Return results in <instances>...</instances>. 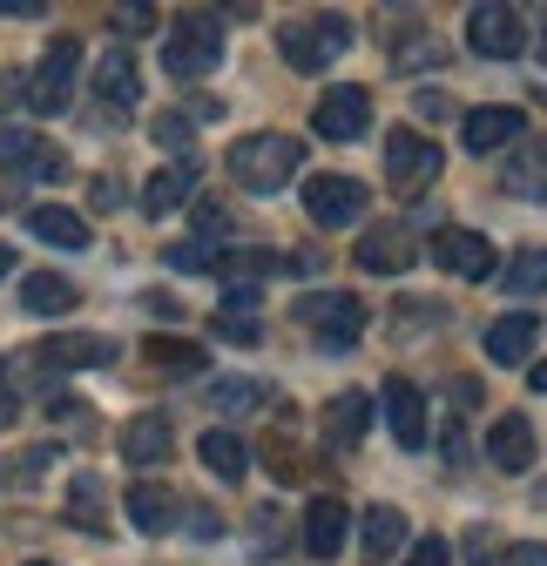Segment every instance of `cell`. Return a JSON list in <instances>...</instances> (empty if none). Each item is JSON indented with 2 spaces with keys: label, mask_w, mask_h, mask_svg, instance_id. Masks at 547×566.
Returning <instances> with one entry per match:
<instances>
[{
  "label": "cell",
  "mask_w": 547,
  "mask_h": 566,
  "mask_svg": "<svg viewBox=\"0 0 547 566\" xmlns=\"http://www.w3.org/2000/svg\"><path fill=\"white\" fill-rule=\"evenodd\" d=\"M196 459L210 465L217 479H244V465H250V452L230 439V432H203V446H196Z\"/></svg>",
  "instance_id": "obj_30"
},
{
  "label": "cell",
  "mask_w": 547,
  "mask_h": 566,
  "mask_svg": "<svg viewBox=\"0 0 547 566\" xmlns=\"http://www.w3.org/2000/svg\"><path fill=\"white\" fill-rule=\"evenodd\" d=\"M365 432H372V398H365V391H338V398L324 405V439H331L338 452H359Z\"/></svg>",
  "instance_id": "obj_14"
},
{
  "label": "cell",
  "mask_w": 547,
  "mask_h": 566,
  "mask_svg": "<svg viewBox=\"0 0 547 566\" xmlns=\"http://www.w3.org/2000/svg\"><path fill=\"white\" fill-rule=\"evenodd\" d=\"M534 391H547V365H534Z\"/></svg>",
  "instance_id": "obj_49"
},
{
  "label": "cell",
  "mask_w": 547,
  "mask_h": 566,
  "mask_svg": "<svg viewBox=\"0 0 547 566\" xmlns=\"http://www.w3.org/2000/svg\"><path fill=\"white\" fill-rule=\"evenodd\" d=\"M156 142L163 149H189V122L183 115H156Z\"/></svg>",
  "instance_id": "obj_39"
},
{
  "label": "cell",
  "mask_w": 547,
  "mask_h": 566,
  "mask_svg": "<svg viewBox=\"0 0 547 566\" xmlns=\"http://www.w3.org/2000/svg\"><path fill=\"white\" fill-rule=\"evenodd\" d=\"M95 95L109 102V108H128L135 102V61L115 48V54H102V67H95Z\"/></svg>",
  "instance_id": "obj_27"
},
{
  "label": "cell",
  "mask_w": 547,
  "mask_h": 566,
  "mask_svg": "<svg viewBox=\"0 0 547 566\" xmlns=\"http://www.w3.org/2000/svg\"><path fill=\"white\" fill-rule=\"evenodd\" d=\"M210 405L217 411H250V405H264V385L257 378H224V385H210Z\"/></svg>",
  "instance_id": "obj_32"
},
{
  "label": "cell",
  "mask_w": 547,
  "mask_h": 566,
  "mask_svg": "<svg viewBox=\"0 0 547 566\" xmlns=\"http://www.w3.org/2000/svg\"><path fill=\"white\" fill-rule=\"evenodd\" d=\"M440 452H446V465H466V432H446V446H440Z\"/></svg>",
  "instance_id": "obj_47"
},
{
  "label": "cell",
  "mask_w": 547,
  "mask_h": 566,
  "mask_svg": "<svg viewBox=\"0 0 547 566\" xmlns=\"http://www.w3.org/2000/svg\"><path fill=\"white\" fill-rule=\"evenodd\" d=\"M28 566H48V559H28Z\"/></svg>",
  "instance_id": "obj_52"
},
{
  "label": "cell",
  "mask_w": 547,
  "mask_h": 566,
  "mask_svg": "<svg viewBox=\"0 0 547 566\" xmlns=\"http://www.w3.org/2000/svg\"><path fill=\"white\" fill-rule=\"evenodd\" d=\"M540 61H547V34H540Z\"/></svg>",
  "instance_id": "obj_51"
},
{
  "label": "cell",
  "mask_w": 547,
  "mask_h": 566,
  "mask_svg": "<svg viewBox=\"0 0 547 566\" xmlns=\"http://www.w3.org/2000/svg\"><path fill=\"white\" fill-rule=\"evenodd\" d=\"M8 270H14V250H0V276H8Z\"/></svg>",
  "instance_id": "obj_50"
},
{
  "label": "cell",
  "mask_w": 547,
  "mask_h": 566,
  "mask_svg": "<svg viewBox=\"0 0 547 566\" xmlns=\"http://www.w3.org/2000/svg\"><path fill=\"white\" fill-rule=\"evenodd\" d=\"M169 520H176V492H169V485H156V479L128 485V526H135V533H163Z\"/></svg>",
  "instance_id": "obj_23"
},
{
  "label": "cell",
  "mask_w": 547,
  "mask_h": 566,
  "mask_svg": "<svg viewBox=\"0 0 547 566\" xmlns=\"http://www.w3.org/2000/svg\"><path fill=\"white\" fill-rule=\"evenodd\" d=\"M507 189L527 196V202H547V149H540V142H520V156L507 169Z\"/></svg>",
  "instance_id": "obj_26"
},
{
  "label": "cell",
  "mask_w": 547,
  "mask_h": 566,
  "mask_svg": "<svg viewBox=\"0 0 547 566\" xmlns=\"http://www.w3.org/2000/svg\"><path fill=\"white\" fill-rule=\"evenodd\" d=\"M385 176L399 189H426L440 176V142H426L420 128H392L385 135Z\"/></svg>",
  "instance_id": "obj_8"
},
{
  "label": "cell",
  "mask_w": 547,
  "mask_h": 566,
  "mask_svg": "<svg viewBox=\"0 0 547 566\" xmlns=\"http://www.w3.org/2000/svg\"><path fill=\"white\" fill-rule=\"evenodd\" d=\"M68 513H75V526H89V533H102V479H75V506H68Z\"/></svg>",
  "instance_id": "obj_33"
},
{
  "label": "cell",
  "mask_w": 547,
  "mask_h": 566,
  "mask_svg": "<svg viewBox=\"0 0 547 566\" xmlns=\"http://www.w3.org/2000/svg\"><path fill=\"white\" fill-rule=\"evenodd\" d=\"M54 465V446H34V452H21L14 459V485H41V472Z\"/></svg>",
  "instance_id": "obj_36"
},
{
  "label": "cell",
  "mask_w": 547,
  "mask_h": 566,
  "mask_svg": "<svg viewBox=\"0 0 547 566\" xmlns=\"http://www.w3.org/2000/svg\"><path fill=\"white\" fill-rule=\"evenodd\" d=\"M507 566H547V546H534V539H527V546H514V553H507Z\"/></svg>",
  "instance_id": "obj_45"
},
{
  "label": "cell",
  "mask_w": 547,
  "mask_h": 566,
  "mask_svg": "<svg viewBox=\"0 0 547 566\" xmlns=\"http://www.w3.org/2000/svg\"><path fill=\"white\" fill-rule=\"evenodd\" d=\"M345 526H352V513L338 506V500H311V506H305V553H311V559H338Z\"/></svg>",
  "instance_id": "obj_17"
},
{
  "label": "cell",
  "mask_w": 547,
  "mask_h": 566,
  "mask_svg": "<svg viewBox=\"0 0 547 566\" xmlns=\"http://www.w3.org/2000/svg\"><path fill=\"white\" fill-rule=\"evenodd\" d=\"M143 311H156V317H183V304H176L169 291H143Z\"/></svg>",
  "instance_id": "obj_44"
},
{
  "label": "cell",
  "mask_w": 547,
  "mask_h": 566,
  "mask_svg": "<svg viewBox=\"0 0 547 566\" xmlns=\"http://www.w3.org/2000/svg\"><path fill=\"white\" fill-rule=\"evenodd\" d=\"M169 270H183V276H189V270H217V250L203 243V237H196V243H176V250H169Z\"/></svg>",
  "instance_id": "obj_35"
},
{
  "label": "cell",
  "mask_w": 547,
  "mask_h": 566,
  "mask_svg": "<svg viewBox=\"0 0 547 566\" xmlns=\"http://www.w3.org/2000/svg\"><path fill=\"white\" fill-rule=\"evenodd\" d=\"M311 128H318V142H359L372 128V95L365 88H324Z\"/></svg>",
  "instance_id": "obj_10"
},
{
  "label": "cell",
  "mask_w": 547,
  "mask_h": 566,
  "mask_svg": "<svg viewBox=\"0 0 547 566\" xmlns=\"http://www.w3.org/2000/svg\"><path fill=\"white\" fill-rule=\"evenodd\" d=\"M189 533H196V539H217V533H224V520H217L210 506H196V513H189Z\"/></svg>",
  "instance_id": "obj_42"
},
{
  "label": "cell",
  "mask_w": 547,
  "mask_h": 566,
  "mask_svg": "<svg viewBox=\"0 0 547 566\" xmlns=\"http://www.w3.org/2000/svg\"><path fill=\"white\" fill-rule=\"evenodd\" d=\"M278 48H285V61L298 67V75H318V67H331L338 54L352 48V21H345V14L298 21V28H285V34H278Z\"/></svg>",
  "instance_id": "obj_2"
},
{
  "label": "cell",
  "mask_w": 547,
  "mask_h": 566,
  "mask_svg": "<svg viewBox=\"0 0 547 566\" xmlns=\"http://www.w3.org/2000/svg\"><path fill=\"white\" fill-rule=\"evenodd\" d=\"M217 337H230V344H257V337H264V324H257V317H230V311H224V317H217Z\"/></svg>",
  "instance_id": "obj_37"
},
{
  "label": "cell",
  "mask_w": 547,
  "mask_h": 566,
  "mask_svg": "<svg viewBox=\"0 0 547 566\" xmlns=\"http://www.w3.org/2000/svg\"><path fill=\"white\" fill-rule=\"evenodd\" d=\"M534 344H540V317H534V311H514V317H500V324L487 331V358H494V365H520Z\"/></svg>",
  "instance_id": "obj_20"
},
{
  "label": "cell",
  "mask_w": 547,
  "mask_h": 566,
  "mask_svg": "<svg viewBox=\"0 0 547 566\" xmlns=\"http://www.w3.org/2000/svg\"><path fill=\"white\" fill-rule=\"evenodd\" d=\"M217 270H224L230 283H257V276H270V270H285V256H270V250H230V256H217Z\"/></svg>",
  "instance_id": "obj_31"
},
{
  "label": "cell",
  "mask_w": 547,
  "mask_h": 566,
  "mask_svg": "<svg viewBox=\"0 0 547 566\" xmlns=\"http://www.w3.org/2000/svg\"><path fill=\"white\" fill-rule=\"evenodd\" d=\"M534 452H540V439H534V424H527V418H500V424H494L487 459H494L500 472H527V465H534Z\"/></svg>",
  "instance_id": "obj_21"
},
{
  "label": "cell",
  "mask_w": 547,
  "mask_h": 566,
  "mask_svg": "<svg viewBox=\"0 0 547 566\" xmlns=\"http://www.w3.org/2000/svg\"><path fill=\"white\" fill-rule=\"evenodd\" d=\"M359 263L379 270V276H399L405 263H413V230H405V223H372L359 237Z\"/></svg>",
  "instance_id": "obj_15"
},
{
  "label": "cell",
  "mask_w": 547,
  "mask_h": 566,
  "mask_svg": "<svg viewBox=\"0 0 547 566\" xmlns=\"http://www.w3.org/2000/svg\"><path fill=\"white\" fill-rule=\"evenodd\" d=\"M264 452H270V472H278V479H285V485H291V479H298V472H305V465H298V452H291V446H285V439H270V446H264Z\"/></svg>",
  "instance_id": "obj_38"
},
{
  "label": "cell",
  "mask_w": 547,
  "mask_h": 566,
  "mask_svg": "<svg viewBox=\"0 0 547 566\" xmlns=\"http://www.w3.org/2000/svg\"><path fill=\"white\" fill-rule=\"evenodd\" d=\"M507 297L520 304V297H547V250H520L514 263H507Z\"/></svg>",
  "instance_id": "obj_29"
},
{
  "label": "cell",
  "mask_w": 547,
  "mask_h": 566,
  "mask_svg": "<svg viewBox=\"0 0 547 566\" xmlns=\"http://www.w3.org/2000/svg\"><path fill=\"white\" fill-rule=\"evenodd\" d=\"M405 566H453V559H446V539H420Z\"/></svg>",
  "instance_id": "obj_40"
},
{
  "label": "cell",
  "mask_w": 547,
  "mask_h": 566,
  "mask_svg": "<svg viewBox=\"0 0 547 566\" xmlns=\"http://www.w3.org/2000/svg\"><path fill=\"white\" fill-rule=\"evenodd\" d=\"M75 67H82V41H75V34L48 41L41 67L28 75V108H34V115H61L68 95H75Z\"/></svg>",
  "instance_id": "obj_4"
},
{
  "label": "cell",
  "mask_w": 547,
  "mask_h": 566,
  "mask_svg": "<svg viewBox=\"0 0 547 566\" xmlns=\"http://www.w3.org/2000/svg\"><path fill=\"white\" fill-rule=\"evenodd\" d=\"M446 61V48H433V41H399L392 48V67H440Z\"/></svg>",
  "instance_id": "obj_34"
},
{
  "label": "cell",
  "mask_w": 547,
  "mask_h": 566,
  "mask_svg": "<svg viewBox=\"0 0 547 566\" xmlns=\"http://www.w3.org/2000/svg\"><path fill=\"white\" fill-rule=\"evenodd\" d=\"M196 223H203V230H230V217H224L217 202H203V209H196Z\"/></svg>",
  "instance_id": "obj_46"
},
{
  "label": "cell",
  "mask_w": 547,
  "mask_h": 566,
  "mask_svg": "<svg viewBox=\"0 0 547 566\" xmlns=\"http://www.w3.org/2000/svg\"><path fill=\"white\" fill-rule=\"evenodd\" d=\"M0 163L21 169V176H61V156L48 149L41 135H28V128H0Z\"/></svg>",
  "instance_id": "obj_19"
},
{
  "label": "cell",
  "mask_w": 547,
  "mask_h": 566,
  "mask_svg": "<svg viewBox=\"0 0 547 566\" xmlns=\"http://www.w3.org/2000/svg\"><path fill=\"white\" fill-rule=\"evenodd\" d=\"M446 398L466 411V405H481V385H473V378H446Z\"/></svg>",
  "instance_id": "obj_43"
},
{
  "label": "cell",
  "mask_w": 547,
  "mask_h": 566,
  "mask_svg": "<svg viewBox=\"0 0 547 566\" xmlns=\"http://www.w3.org/2000/svg\"><path fill=\"white\" fill-rule=\"evenodd\" d=\"M169 446H176V432H169L163 411H143V418L122 424V459H128V465H163Z\"/></svg>",
  "instance_id": "obj_16"
},
{
  "label": "cell",
  "mask_w": 547,
  "mask_h": 566,
  "mask_svg": "<svg viewBox=\"0 0 547 566\" xmlns=\"http://www.w3.org/2000/svg\"><path fill=\"white\" fill-rule=\"evenodd\" d=\"M305 169V142L298 135H250V142H237L230 149V182L237 189H250V196H278L291 176Z\"/></svg>",
  "instance_id": "obj_1"
},
{
  "label": "cell",
  "mask_w": 547,
  "mask_h": 566,
  "mask_svg": "<svg viewBox=\"0 0 547 566\" xmlns=\"http://www.w3.org/2000/svg\"><path fill=\"white\" fill-rule=\"evenodd\" d=\"M196 189V163H176V169H156L143 182V217H169V209H183Z\"/></svg>",
  "instance_id": "obj_22"
},
{
  "label": "cell",
  "mask_w": 547,
  "mask_h": 566,
  "mask_svg": "<svg viewBox=\"0 0 547 566\" xmlns=\"http://www.w3.org/2000/svg\"><path fill=\"white\" fill-rule=\"evenodd\" d=\"M379 405H385L392 439H399L405 452H420V446H426V398H420V385H413V378H385Z\"/></svg>",
  "instance_id": "obj_12"
},
{
  "label": "cell",
  "mask_w": 547,
  "mask_h": 566,
  "mask_svg": "<svg viewBox=\"0 0 547 566\" xmlns=\"http://www.w3.org/2000/svg\"><path fill=\"white\" fill-rule=\"evenodd\" d=\"M28 358H34V378H41V371H95V365L122 358V350H115V337H89V331H75V337H48V344H34Z\"/></svg>",
  "instance_id": "obj_9"
},
{
  "label": "cell",
  "mask_w": 547,
  "mask_h": 566,
  "mask_svg": "<svg viewBox=\"0 0 547 566\" xmlns=\"http://www.w3.org/2000/svg\"><path fill=\"white\" fill-rule=\"evenodd\" d=\"M28 230H34L41 243H54V250H89V223L75 217V209L41 202V209H28Z\"/></svg>",
  "instance_id": "obj_24"
},
{
  "label": "cell",
  "mask_w": 547,
  "mask_h": 566,
  "mask_svg": "<svg viewBox=\"0 0 547 566\" xmlns=\"http://www.w3.org/2000/svg\"><path fill=\"white\" fill-rule=\"evenodd\" d=\"M143 358L156 371H203V344H189V337H143Z\"/></svg>",
  "instance_id": "obj_28"
},
{
  "label": "cell",
  "mask_w": 547,
  "mask_h": 566,
  "mask_svg": "<svg viewBox=\"0 0 547 566\" xmlns=\"http://www.w3.org/2000/svg\"><path fill=\"white\" fill-rule=\"evenodd\" d=\"M224 61V34H217V14H189L169 48H163V67H169V82H203L210 67Z\"/></svg>",
  "instance_id": "obj_3"
},
{
  "label": "cell",
  "mask_w": 547,
  "mask_h": 566,
  "mask_svg": "<svg viewBox=\"0 0 547 566\" xmlns=\"http://www.w3.org/2000/svg\"><path fill=\"white\" fill-rule=\"evenodd\" d=\"M8 411H14V391H8V371H0V424H8Z\"/></svg>",
  "instance_id": "obj_48"
},
{
  "label": "cell",
  "mask_w": 547,
  "mask_h": 566,
  "mask_svg": "<svg viewBox=\"0 0 547 566\" xmlns=\"http://www.w3.org/2000/svg\"><path fill=\"white\" fill-rule=\"evenodd\" d=\"M433 263L453 270V276H466V283H481V276L500 270V256H494V243L481 230H440L433 237Z\"/></svg>",
  "instance_id": "obj_11"
},
{
  "label": "cell",
  "mask_w": 547,
  "mask_h": 566,
  "mask_svg": "<svg viewBox=\"0 0 547 566\" xmlns=\"http://www.w3.org/2000/svg\"><path fill=\"white\" fill-rule=\"evenodd\" d=\"M460 135H466L473 156H494V149H507V142H527V115L520 108H466Z\"/></svg>",
  "instance_id": "obj_13"
},
{
  "label": "cell",
  "mask_w": 547,
  "mask_h": 566,
  "mask_svg": "<svg viewBox=\"0 0 547 566\" xmlns=\"http://www.w3.org/2000/svg\"><path fill=\"white\" fill-rule=\"evenodd\" d=\"M21 304L34 317H61V311H75V283L54 270H34V276H21Z\"/></svg>",
  "instance_id": "obj_25"
},
{
  "label": "cell",
  "mask_w": 547,
  "mask_h": 566,
  "mask_svg": "<svg viewBox=\"0 0 547 566\" xmlns=\"http://www.w3.org/2000/svg\"><path fill=\"white\" fill-rule=\"evenodd\" d=\"M298 324H305L324 350H352V344H359V331H365V304H359V297H345V291H318V297H305V304H298Z\"/></svg>",
  "instance_id": "obj_5"
},
{
  "label": "cell",
  "mask_w": 547,
  "mask_h": 566,
  "mask_svg": "<svg viewBox=\"0 0 547 566\" xmlns=\"http://www.w3.org/2000/svg\"><path fill=\"white\" fill-rule=\"evenodd\" d=\"M527 41V21L520 8H500V0H487V8H473L466 14V48L473 54H487V61H514Z\"/></svg>",
  "instance_id": "obj_7"
},
{
  "label": "cell",
  "mask_w": 547,
  "mask_h": 566,
  "mask_svg": "<svg viewBox=\"0 0 547 566\" xmlns=\"http://www.w3.org/2000/svg\"><path fill=\"white\" fill-rule=\"evenodd\" d=\"M359 546H365L372 566H385V559L405 546V513H399V506H365V513H359Z\"/></svg>",
  "instance_id": "obj_18"
},
{
  "label": "cell",
  "mask_w": 547,
  "mask_h": 566,
  "mask_svg": "<svg viewBox=\"0 0 547 566\" xmlns=\"http://www.w3.org/2000/svg\"><path fill=\"white\" fill-rule=\"evenodd\" d=\"M115 28H128V34H143V28H156V8H115Z\"/></svg>",
  "instance_id": "obj_41"
},
{
  "label": "cell",
  "mask_w": 547,
  "mask_h": 566,
  "mask_svg": "<svg viewBox=\"0 0 547 566\" xmlns=\"http://www.w3.org/2000/svg\"><path fill=\"white\" fill-rule=\"evenodd\" d=\"M305 217L318 230H352L365 217V182H352V176H305Z\"/></svg>",
  "instance_id": "obj_6"
}]
</instances>
